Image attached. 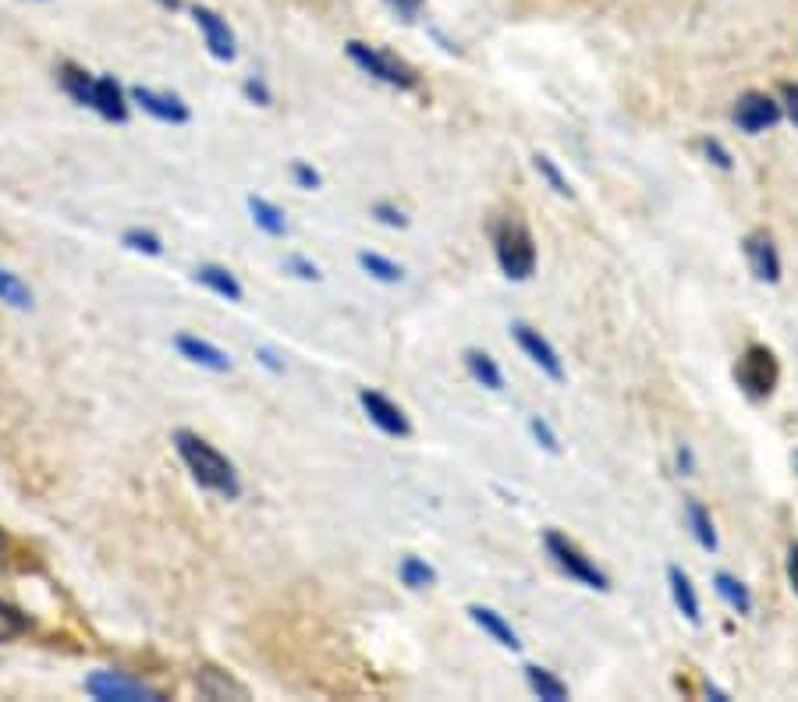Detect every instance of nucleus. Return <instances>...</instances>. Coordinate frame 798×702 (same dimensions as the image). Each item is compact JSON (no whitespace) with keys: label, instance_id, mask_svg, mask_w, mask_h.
Returning <instances> with one entry per match:
<instances>
[{"label":"nucleus","instance_id":"obj_1","mask_svg":"<svg viewBox=\"0 0 798 702\" xmlns=\"http://www.w3.org/2000/svg\"><path fill=\"white\" fill-rule=\"evenodd\" d=\"M174 447H178V458H182L185 469L192 472V480L203 490L217 493V497H224V500H238L242 480H238L235 465L217 451L214 444L203 440L200 433H192V429H178Z\"/></svg>","mask_w":798,"mask_h":702},{"label":"nucleus","instance_id":"obj_2","mask_svg":"<svg viewBox=\"0 0 798 702\" xmlns=\"http://www.w3.org/2000/svg\"><path fill=\"white\" fill-rule=\"evenodd\" d=\"M493 252L497 266L508 280H529L536 274V242L533 231L522 220H501L493 231Z\"/></svg>","mask_w":798,"mask_h":702},{"label":"nucleus","instance_id":"obj_3","mask_svg":"<svg viewBox=\"0 0 798 702\" xmlns=\"http://www.w3.org/2000/svg\"><path fill=\"white\" fill-rule=\"evenodd\" d=\"M344 50H349V61H352L358 71H366L369 79H376V82H384V85H390V89H415V85H419V74H415L412 65H404L401 57L387 54V50H380V47H373V43H358V39H352Z\"/></svg>","mask_w":798,"mask_h":702},{"label":"nucleus","instance_id":"obj_4","mask_svg":"<svg viewBox=\"0 0 798 702\" xmlns=\"http://www.w3.org/2000/svg\"><path fill=\"white\" fill-rule=\"evenodd\" d=\"M544 546H547V557L561 567V572L571 578V582H579V586H585V589H600V592H607L611 589V578L600 572V567L593 564V557H585L582 550L568 540L565 532H557V529H550L547 536H544Z\"/></svg>","mask_w":798,"mask_h":702},{"label":"nucleus","instance_id":"obj_5","mask_svg":"<svg viewBox=\"0 0 798 702\" xmlns=\"http://www.w3.org/2000/svg\"><path fill=\"white\" fill-rule=\"evenodd\" d=\"M734 380L745 391V398L766 401L777 391V380H780L777 355L766 345H749L742 352V358H738V366H734Z\"/></svg>","mask_w":798,"mask_h":702},{"label":"nucleus","instance_id":"obj_6","mask_svg":"<svg viewBox=\"0 0 798 702\" xmlns=\"http://www.w3.org/2000/svg\"><path fill=\"white\" fill-rule=\"evenodd\" d=\"M731 122L738 125V131H745V136H763V131H771L785 122V111H780V103L774 96L752 89V93H742L734 100Z\"/></svg>","mask_w":798,"mask_h":702},{"label":"nucleus","instance_id":"obj_7","mask_svg":"<svg viewBox=\"0 0 798 702\" xmlns=\"http://www.w3.org/2000/svg\"><path fill=\"white\" fill-rule=\"evenodd\" d=\"M86 692L100 699V702H160L163 695L149 684L117 675V670H96V675L86 678Z\"/></svg>","mask_w":798,"mask_h":702},{"label":"nucleus","instance_id":"obj_8","mask_svg":"<svg viewBox=\"0 0 798 702\" xmlns=\"http://www.w3.org/2000/svg\"><path fill=\"white\" fill-rule=\"evenodd\" d=\"M511 337H515V345L525 352V358L544 372V377L557 380L561 383L565 380V362H561V355H557V348L550 345V341L536 331V326L529 323H511Z\"/></svg>","mask_w":798,"mask_h":702},{"label":"nucleus","instance_id":"obj_9","mask_svg":"<svg viewBox=\"0 0 798 702\" xmlns=\"http://www.w3.org/2000/svg\"><path fill=\"white\" fill-rule=\"evenodd\" d=\"M358 405H363L366 419H369L376 429H380V433H387V437H409V433H412L409 415H404L387 394L369 391V387H363V391H358Z\"/></svg>","mask_w":798,"mask_h":702},{"label":"nucleus","instance_id":"obj_10","mask_svg":"<svg viewBox=\"0 0 798 702\" xmlns=\"http://www.w3.org/2000/svg\"><path fill=\"white\" fill-rule=\"evenodd\" d=\"M742 252H745V263L752 277L760 284H780V274H785V266H780V252H777V242L766 231H752L745 242H742Z\"/></svg>","mask_w":798,"mask_h":702},{"label":"nucleus","instance_id":"obj_11","mask_svg":"<svg viewBox=\"0 0 798 702\" xmlns=\"http://www.w3.org/2000/svg\"><path fill=\"white\" fill-rule=\"evenodd\" d=\"M192 19L195 25H200V33L206 39V50L217 57V61H235V54H238V39L231 33V25L220 19V14L214 8H192Z\"/></svg>","mask_w":798,"mask_h":702},{"label":"nucleus","instance_id":"obj_12","mask_svg":"<svg viewBox=\"0 0 798 702\" xmlns=\"http://www.w3.org/2000/svg\"><path fill=\"white\" fill-rule=\"evenodd\" d=\"M132 103H139V107L149 114V117H157V122L163 125H185L192 111H189V103L182 96H174V93H157V89H146V85H135L132 89Z\"/></svg>","mask_w":798,"mask_h":702},{"label":"nucleus","instance_id":"obj_13","mask_svg":"<svg viewBox=\"0 0 798 702\" xmlns=\"http://www.w3.org/2000/svg\"><path fill=\"white\" fill-rule=\"evenodd\" d=\"M89 111H96L100 117H107V122H128V100H125V89L117 85L111 74H96L93 79V93H89Z\"/></svg>","mask_w":798,"mask_h":702},{"label":"nucleus","instance_id":"obj_14","mask_svg":"<svg viewBox=\"0 0 798 702\" xmlns=\"http://www.w3.org/2000/svg\"><path fill=\"white\" fill-rule=\"evenodd\" d=\"M465 614L472 618V624L476 629H483L497 646L501 649H511V653H518L522 649V638H518V632L511 629V621L504 618V614H497L493 607H483V603H472L469 610H465Z\"/></svg>","mask_w":798,"mask_h":702},{"label":"nucleus","instance_id":"obj_15","mask_svg":"<svg viewBox=\"0 0 798 702\" xmlns=\"http://www.w3.org/2000/svg\"><path fill=\"white\" fill-rule=\"evenodd\" d=\"M668 586H671V600H674V607L682 610V618L699 629V624H703L699 592H696V586H692V578H688L685 567H677V564L668 567Z\"/></svg>","mask_w":798,"mask_h":702},{"label":"nucleus","instance_id":"obj_16","mask_svg":"<svg viewBox=\"0 0 798 702\" xmlns=\"http://www.w3.org/2000/svg\"><path fill=\"white\" fill-rule=\"evenodd\" d=\"M174 345H178V352H182V358H189L192 366H203L209 372H228L231 369V355L220 352L217 345H209V341H203V337L182 334Z\"/></svg>","mask_w":798,"mask_h":702},{"label":"nucleus","instance_id":"obj_17","mask_svg":"<svg viewBox=\"0 0 798 702\" xmlns=\"http://www.w3.org/2000/svg\"><path fill=\"white\" fill-rule=\"evenodd\" d=\"M195 280L209 288L214 295H220L224 302H242L246 298V288L238 284V277L228 271V266H217V263H203L200 271H195Z\"/></svg>","mask_w":798,"mask_h":702},{"label":"nucleus","instance_id":"obj_18","mask_svg":"<svg viewBox=\"0 0 798 702\" xmlns=\"http://www.w3.org/2000/svg\"><path fill=\"white\" fill-rule=\"evenodd\" d=\"M465 358V369H469V377L479 383V387H487V391H504V372L501 366H497V358L487 355L483 348H469L461 355Z\"/></svg>","mask_w":798,"mask_h":702},{"label":"nucleus","instance_id":"obj_19","mask_svg":"<svg viewBox=\"0 0 798 702\" xmlns=\"http://www.w3.org/2000/svg\"><path fill=\"white\" fill-rule=\"evenodd\" d=\"M714 589H717V596L734 610L738 618H749L752 614V592H749V586H745L742 578H734L731 572H717L714 575Z\"/></svg>","mask_w":798,"mask_h":702},{"label":"nucleus","instance_id":"obj_20","mask_svg":"<svg viewBox=\"0 0 798 702\" xmlns=\"http://www.w3.org/2000/svg\"><path fill=\"white\" fill-rule=\"evenodd\" d=\"M249 214H252L255 228H260L263 234H270V238H284V234H288V217H284L281 206H274L270 199L249 196Z\"/></svg>","mask_w":798,"mask_h":702},{"label":"nucleus","instance_id":"obj_21","mask_svg":"<svg viewBox=\"0 0 798 702\" xmlns=\"http://www.w3.org/2000/svg\"><path fill=\"white\" fill-rule=\"evenodd\" d=\"M195 684H200V692L206 699H246V689L238 684L231 675H224L217 667H203L200 675H195Z\"/></svg>","mask_w":798,"mask_h":702},{"label":"nucleus","instance_id":"obj_22","mask_svg":"<svg viewBox=\"0 0 798 702\" xmlns=\"http://www.w3.org/2000/svg\"><path fill=\"white\" fill-rule=\"evenodd\" d=\"M685 521H688L692 536H696V543L714 554V550L720 546V540H717V526H714L710 511H706V504H699V500H685Z\"/></svg>","mask_w":798,"mask_h":702},{"label":"nucleus","instance_id":"obj_23","mask_svg":"<svg viewBox=\"0 0 798 702\" xmlns=\"http://www.w3.org/2000/svg\"><path fill=\"white\" fill-rule=\"evenodd\" d=\"M525 681H529L533 695L547 699V702H565V699H568V684H565L561 678H557L554 670L539 667V664H529V667H525Z\"/></svg>","mask_w":798,"mask_h":702},{"label":"nucleus","instance_id":"obj_24","mask_svg":"<svg viewBox=\"0 0 798 702\" xmlns=\"http://www.w3.org/2000/svg\"><path fill=\"white\" fill-rule=\"evenodd\" d=\"M398 578H401V586H409L412 592H419V589L436 586V567L426 564L423 557L409 554V557H401V564H398Z\"/></svg>","mask_w":798,"mask_h":702},{"label":"nucleus","instance_id":"obj_25","mask_svg":"<svg viewBox=\"0 0 798 702\" xmlns=\"http://www.w3.org/2000/svg\"><path fill=\"white\" fill-rule=\"evenodd\" d=\"M358 266H363V271H366L373 280H380V284H401V280H404L401 263L380 256V252H358Z\"/></svg>","mask_w":798,"mask_h":702},{"label":"nucleus","instance_id":"obj_26","mask_svg":"<svg viewBox=\"0 0 798 702\" xmlns=\"http://www.w3.org/2000/svg\"><path fill=\"white\" fill-rule=\"evenodd\" d=\"M0 302L11 309H33V291H29V284L19 274L0 271Z\"/></svg>","mask_w":798,"mask_h":702},{"label":"nucleus","instance_id":"obj_27","mask_svg":"<svg viewBox=\"0 0 798 702\" xmlns=\"http://www.w3.org/2000/svg\"><path fill=\"white\" fill-rule=\"evenodd\" d=\"M93 79L96 74H89L86 68H79V65H65L61 68V89L65 93L75 100V103H89V93H93Z\"/></svg>","mask_w":798,"mask_h":702},{"label":"nucleus","instance_id":"obj_28","mask_svg":"<svg viewBox=\"0 0 798 702\" xmlns=\"http://www.w3.org/2000/svg\"><path fill=\"white\" fill-rule=\"evenodd\" d=\"M533 168H536V174L550 185L554 196H561V199H571V196H575V192H571V182L561 174V168H557V163H554L547 153H536V157H533Z\"/></svg>","mask_w":798,"mask_h":702},{"label":"nucleus","instance_id":"obj_29","mask_svg":"<svg viewBox=\"0 0 798 702\" xmlns=\"http://www.w3.org/2000/svg\"><path fill=\"white\" fill-rule=\"evenodd\" d=\"M25 632H29V618L22 614V610H14L11 603L0 600V642H11Z\"/></svg>","mask_w":798,"mask_h":702},{"label":"nucleus","instance_id":"obj_30","mask_svg":"<svg viewBox=\"0 0 798 702\" xmlns=\"http://www.w3.org/2000/svg\"><path fill=\"white\" fill-rule=\"evenodd\" d=\"M529 433H533V440L544 447V451L561 454V437H557V429L544 419V415H529Z\"/></svg>","mask_w":798,"mask_h":702},{"label":"nucleus","instance_id":"obj_31","mask_svg":"<svg viewBox=\"0 0 798 702\" xmlns=\"http://www.w3.org/2000/svg\"><path fill=\"white\" fill-rule=\"evenodd\" d=\"M122 242H125L132 252H142V256H160V252H163L160 238H157L153 231H139V228H135V231H125Z\"/></svg>","mask_w":798,"mask_h":702},{"label":"nucleus","instance_id":"obj_32","mask_svg":"<svg viewBox=\"0 0 798 702\" xmlns=\"http://www.w3.org/2000/svg\"><path fill=\"white\" fill-rule=\"evenodd\" d=\"M699 146H703V157L710 160L717 171H734V157H731V149H728L725 142H720V139H714V136H710V139H703Z\"/></svg>","mask_w":798,"mask_h":702},{"label":"nucleus","instance_id":"obj_33","mask_svg":"<svg viewBox=\"0 0 798 702\" xmlns=\"http://www.w3.org/2000/svg\"><path fill=\"white\" fill-rule=\"evenodd\" d=\"M292 177H295V185L303 188V192H316V188L323 185L320 171H316V168H309L306 160H295V163H292Z\"/></svg>","mask_w":798,"mask_h":702},{"label":"nucleus","instance_id":"obj_34","mask_svg":"<svg viewBox=\"0 0 798 702\" xmlns=\"http://www.w3.org/2000/svg\"><path fill=\"white\" fill-rule=\"evenodd\" d=\"M373 217L380 223H387V228H409V217H404V210H398L395 203H376Z\"/></svg>","mask_w":798,"mask_h":702},{"label":"nucleus","instance_id":"obj_35","mask_svg":"<svg viewBox=\"0 0 798 702\" xmlns=\"http://www.w3.org/2000/svg\"><path fill=\"white\" fill-rule=\"evenodd\" d=\"M242 89H246L249 103H255V107H270V103H274V93H270V85L260 79V74H255V79H249Z\"/></svg>","mask_w":798,"mask_h":702},{"label":"nucleus","instance_id":"obj_36","mask_svg":"<svg viewBox=\"0 0 798 702\" xmlns=\"http://www.w3.org/2000/svg\"><path fill=\"white\" fill-rule=\"evenodd\" d=\"M780 111H785V117L798 128V82L780 85Z\"/></svg>","mask_w":798,"mask_h":702},{"label":"nucleus","instance_id":"obj_37","mask_svg":"<svg viewBox=\"0 0 798 702\" xmlns=\"http://www.w3.org/2000/svg\"><path fill=\"white\" fill-rule=\"evenodd\" d=\"M384 4L395 11L401 22H415L419 11H423V0H384Z\"/></svg>","mask_w":798,"mask_h":702},{"label":"nucleus","instance_id":"obj_38","mask_svg":"<svg viewBox=\"0 0 798 702\" xmlns=\"http://www.w3.org/2000/svg\"><path fill=\"white\" fill-rule=\"evenodd\" d=\"M288 271H292L295 277H303V280H320V266L309 263L306 256H292V260H288Z\"/></svg>","mask_w":798,"mask_h":702},{"label":"nucleus","instance_id":"obj_39","mask_svg":"<svg viewBox=\"0 0 798 702\" xmlns=\"http://www.w3.org/2000/svg\"><path fill=\"white\" fill-rule=\"evenodd\" d=\"M674 461H677V475H696V454H692V447H688V444L677 447Z\"/></svg>","mask_w":798,"mask_h":702},{"label":"nucleus","instance_id":"obj_40","mask_svg":"<svg viewBox=\"0 0 798 702\" xmlns=\"http://www.w3.org/2000/svg\"><path fill=\"white\" fill-rule=\"evenodd\" d=\"M788 582H791V592L798 596V543H791L788 546Z\"/></svg>","mask_w":798,"mask_h":702},{"label":"nucleus","instance_id":"obj_41","mask_svg":"<svg viewBox=\"0 0 798 702\" xmlns=\"http://www.w3.org/2000/svg\"><path fill=\"white\" fill-rule=\"evenodd\" d=\"M160 4H163V8H171V11H174V8H182V0H160Z\"/></svg>","mask_w":798,"mask_h":702},{"label":"nucleus","instance_id":"obj_42","mask_svg":"<svg viewBox=\"0 0 798 702\" xmlns=\"http://www.w3.org/2000/svg\"><path fill=\"white\" fill-rule=\"evenodd\" d=\"M0 567H4V540H0Z\"/></svg>","mask_w":798,"mask_h":702},{"label":"nucleus","instance_id":"obj_43","mask_svg":"<svg viewBox=\"0 0 798 702\" xmlns=\"http://www.w3.org/2000/svg\"><path fill=\"white\" fill-rule=\"evenodd\" d=\"M795 465H798V454H795Z\"/></svg>","mask_w":798,"mask_h":702}]
</instances>
